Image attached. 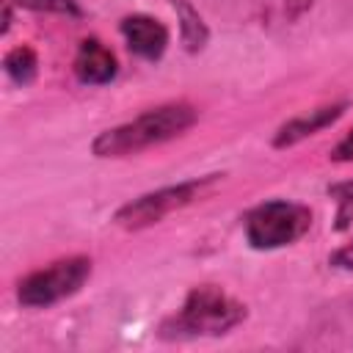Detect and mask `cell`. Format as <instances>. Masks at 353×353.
<instances>
[{
    "mask_svg": "<svg viewBox=\"0 0 353 353\" xmlns=\"http://www.w3.org/2000/svg\"><path fill=\"white\" fill-rule=\"evenodd\" d=\"M196 124V108L188 102H168L135 116L127 124L105 130L94 138L91 152L97 157H127L149 146L165 143Z\"/></svg>",
    "mask_w": 353,
    "mask_h": 353,
    "instance_id": "6da1fadb",
    "label": "cell"
},
{
    "mask_svg": "<svg viewBox=\"0 0 353 353\" xmlns=\"http://www.w3.org/2000/svg\"><path fill=\"white\" fill-rule=\"evenodd\" d=\"M245 303L226 295L218 284H199L188 292L182 309L160 325L163 339L218 336L245 320Z\"/></svg>",
    "mask_w": 353,
    "mask_h": 353,
    "instance_id": "7a4b0ae2",
    "label": "cell"
},
{
    "mask_svg": "<svg viewBox=\"0 0 353 353\" xmlns=\"http://www.w3.org/2000/svg\"><path fill=\"white\" fill-rule=\"evenodd\" d=\"M218 179H221V174H210V176H199V179H188V182H179V185H168V188L143 193V196L132 199L130 204L119 207L113 221H116V226H121L127 232L146 229V226L163 221L165 215L193 204L204 193H210Z\"/></svg>",
    "mask_w": 353,
    "mask_h": 353,
    "instance_id": "3957f363",
    "label": "cell"
},
{
    "mask_svg": "<svg viewBox=\"0 0 353 353\" xmlns=\"http://www.w3.org/2000/svg\"><path fill=\"white\" fill-rule=\"evenodd\" d=\"M312 226V210L295 201L273 199L245 215V240L256 251H273L295 243Z\"/></svg>",
    "mask_w": 353,
    "mask_h": 353,
    "instance_id": "277c9868",
    "label": "cell"
},
{
    "mask_svg": "<svg viewBox=\"0 0 353 353\" xmlns=\"http://www.w3.org/2000/svg\"><path fill=\"white\" fill-rule=\"evenodd\" d=\"M91 276V259L88 256H66L58 259L41 270H33L25 276L17 287V298L28 309L52 306L69 295H74Z\"/></svg>",
    "mask_w": 353,
    "mask_h": 353,
    "instance_id": "5b68a950",
    "label": "cell"
},
{
    "mask_svg": "<svg viewBox=\"0 0 353 353\" xmlns=\"http://www.w3.org/2000/svg\"><path fill=\"white\" fill-rule=\"evenodd\" d=\"M121 36L132 55L157 61L168 47V28L146 14H130L121 19Z\"/></svg>",
    "mask_w": 353,
    "mask_h": 353,
    "instance_id": "8992f818",
    "label": "cell"
},
{
    "mask_svg": "<svg viewBox=\"0 0 353 353\" xmlns=\"http://www.w3.org/2000/svg\"><path fill=\"white\" fill-rule=\"evenodd\" d=\"M116 72H119L116 55L99 39H83L80 41V50L74 55V74L80 83L105 85L116 77Z\"/></svg>",
    "mask_w": 353,
    "mask_h": 353,
    "instance_id": "52a82bcc",
    "label": "cell"
},
{
    "mask_svg": "<svg viewBox=\"0 0 353 353\" xmlns=\"http://www.w3.org/2000/svg\"><path fill=\"white\" fill-rule=\"evenodd\" d=\"M345 108H347L345 102H336V105H325V108H317V110H309V113H301V116L284 121V124L276 130V135H273V146H276V149L295 146L298 141H303V138L320 132L323 127L334 124V121L345 113Z\"/></svg>",
    "mask_w": 353,
    "mask_h": 353,
    "instance_id": "ba28073f",
    "label": "cell"
},
{
    "mask_svg": "<svg viewBox=\"0 0 353 353\" xmlns=\"http://www.w3.org/2000/svg\"><path fill=\"white\" fill-rule=\"evenodd\" d=\"M174 11H176V19H179V36H182V44L188 52H201L207 47V39H210V30L201 19V14L190 6V0H171Z\"/></svg>",
    "mask_w": 353,
    "mask_h": 353,
    "instance_id": "9c48e42d",
    "label": "cell"
},
{
    "mask_svg": "<svg viewBox=\"0 0 353 353\" xmlns=\"http://www.w3.org/2000/svg\"><path fill=\"white\" fill-rule=\"evenodd\" d=\"M3 69H6V74H8L17 85H28V83L36 77V69H39L36 50L28 47V44L8 50L6 58H3Z\"/></svg>",
    "mask_w": 353,
    "mask_h": 353,
    "instance_id": "30bf717a",
    "label": "cell"
},
{
    "mask_svg": "<svg viewBox=\"0 0 353 353\" xmlns=\"http://www.w3.org/2000/svg\"><path fill=\"white\" fill-rule=\"evenodd\" d=\"M328 196L336 201V218H334V229H336V232L350 229V223H353V179L328 185Z\"/></svg>",
    "mask_w": 353,
    "mask_h": 353,
    "instance_id": "8fae6325",
    "label": "cell"
},
{
    "mask_svg": "<svg viewBox=\"0 0 353 353\" xmlns=\"http://www.w3.org/2000/svg\"><path fill=\"white\" fill-rule=\"evenodd\" d=\"M19 8L30 11H44V14H61V17H83V8L77 0H11Z\"/></svg>",
    "mask_w": 353,
    "mask_h": 353,
    "instance_id": "7c38bea8",
    "label": "cell"
},
{
    "mask_svg": "<svg viewBox=\"0 0 353 353\" xmlns=\"http://www.w3.org/2000/svg\"><path fill=\"white\" fill-rule=\"evenodd\" d=\"M328 262H331L334 268H342V270H353V243H347V245L336 248V251L328 256Z\"/></svg>",
    "mask_w": 353,
    "mask_h": 353,
    "instance_id": "4fadbf2b",
    "label": "cell"
},
{
    "mask_svg": "<svg viewBox=\"0 0 353 353\" xmlns=\"http://www.w3.org/2000/svg\"><path fill=\"white\" fill-rule=\"evenodd\" d=\"M331 160H336V163H350V160H353V130L334 146Z\"/></svg>",
    "mask_w": 353,
    "mask_h": 353,
    "instance_id": "5bb4252c",
    "label": "cell"
},
{
    "mask_svg": "<svg viewBox=\"0 0 353 353\" xmlns=\"http://www.w3.org/2000/svg\"><path fill=\"white\" fill-rule=\"evenodd\" d=\"M312 3L314 0H284V11H287V17H301L306 8H312Z\"/></svg>",
    "mask_w": 353,
    "mask_h": 353,
    "instance_id": "9a60e30c",
    "label": "cell"
},
{
    "mask_svg": "<svg viewBox=\"0 0 353 353\" xmlns=\"http://www.w3.org/2000/svg\"><path fill=\"white\" fill-rule=\"evenodd\" d=\"M8 28H11V3L3 6V28H0V30L8 33Z\"/></svg>",
    "mask_w": 353,
    "mask_h": 353,
    "instance_id": "2e32d148",
    "label": "cell"
}]
</instances>
